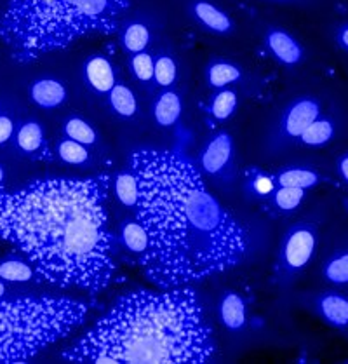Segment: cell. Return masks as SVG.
<instances>
[{
	"mask_svg": "<svg viewBox=\"0 0 348 364\" xmlns=\"http://www.w3.org/2000/svg\"><path fill=\"white\" fill-rule=\"evenodd\" d=\"M326 38L335 53L348 63V11L326 26Z\"/></svg>",
	"mask_w": 348,
	"mask_h": 364,
	"instance_id": "836d02e7",
	"label": "cell"
},
{
	"mask_svg": "<svg viewBox=\"0 0 348 364\" xmlns=\"http://www.w3.org/2000/svg\"><path fill=\"white\" fill-rule=\"evenodd\" d=\"M115 33L121 49L129 56L152 49L156 41V25L152 19L145 16L124 18Z\"/></svg>",
	"mask_w": 348,
	"mask_h": 364,
	"instance_id": "d6986e66",
	"label": "cell"
},
{
	"mask_svg": "<svg viewBox=\"0 0 348 364\" xmlns=\"http://www.w3.org/2000/svg\"><path fill=\"white\" fill-rule=\"evenodd\" d=\"M110 191L114 192L115 199H117V203L121 204L122 208H126L127 211L136 215L138 199H139V185H138L136 173L131 169V166H127L126 169H122V171L115 174V178L112 180Z\"/></svg>",
	"mask_w": 348,
	"mask_h": 364,
	"instance_id": "4dcf8cb0",
	"label": "cell"
},
{
	"mask_svg": "<svg viewBox=\"0 0 348 364\" xmlns=\"http://www.w3.org/2000/svg\"><path fill=\"white\" fill-rule=\"evenodd\" d=\"M4 180H6V169H4V166L0 164V188H2Z\"/></svg>",
	"mask_w": 348,
	"mask_h": 364,
	"instance_id": "f35d334b",
	"label": "cell"
},
{
	"mask_svg": "<svg viewBox=\"0 0 348 364\" xmlns=\"http://www.w3.org/2000/svg\"><path fill=\"white\" fill-rule=\"evenodd\" d=\"M129 166L139 185L136 216L150 239L139 267L150 282L161 289L190 286L244 260L246 230L212 196L192 161L145 146L131 154Z\"/></svg>",
	"mask_w": 348,
	"mask_h": 364,
	"instance_id": "6da1fadb",
	"label": "cell"
},
{
	"mask_svg": "<svg viewBox=\"0 0 348 364\" xmlns=\"http://www.w3.org/2000/svg\"><path fill=\"white\" fill-rule=\"evenodd\" d=\"M16 127V122H14V119L11 115L0 114V146L7 145L14 138Z\"/></svg>",
	"mask_w": 348,
	"mask_h": 364,
	"instance_id": "d590c367",
	"label": "cell"
},
{
	"mask_svg": "<svg viewBox=\"0 0 348 364\" xmlns=\"http://www.w3.org/2000/svg\"><path fill=\"white\" fill-rule=\"evenodd\" d=\"M216 340L200 298L190 286L119 298L61 358L96 364H202L214 359Z\"/></svg>",
	"mask_w": 348,
	"mask_h": 364,
	"instance_id": "3957f363",
	"label": "cell"
},
{
	"mask_svg": "<svg viewBox=\"0 0 348 364\" xmlns=\"http://www.w3.org/2000/svg\"><path fill=\"white\" fill-rule=\"evenodd\" d=\"M0 114H2V107H0Z\"/></svg>",
	"mask_w": 348,
	"mask_h": 364,
	"instance_id": "60d3db41",
	"label": "cell"
},
{
	"mask_svg": "<svg viewBox=\"0 0 348 364\" xmlns=\"http://www.w3.org/2000/svg\"><path fill=\"white\" fill-rule=\"evenodd\" d=\"M13 139L16 149L25 157L33 159V161H53L54 159L44 126L37 119H28L19 124Z\"/></svg>",
	"mask_w": 348,
	"mask_h": 364,
	"instance_id": "44dd1931",
	"label": "cell"
},
{
	"mask_svg": "<svg viewBox=\"0 0 348 364\" xmlns=\"http://www.w3.org/2000/svg\"><path fill=\"white\" fill-rule=\"evenodd\" d=\"M272 173L277 187H295L305 191L336 187L327 156H300Z\"/></svg>",
	"mask_w": 348,
	"mask_h": 364,
	"instance_id": "4fadbf2b",
	"label": "cell"
},
{
	"mask_svg": "<svg viewBox=\"0 0 348 364\" xmlns=\"http://www.w3.org/2000/svg\"><path fill=\"white\" fill-rule=\"evenodd\" d=\"M119 79L121 77H119L117 67L107 53H92L84 60L82 80L91 95L104 98Z\"/></svg>",
	"mask_w": 348,
	"mask_h": 364,
	"instance_id": "e0dca14e",
	"label": "cell"
},
{
	"mask_svg": "<svg viewBox=\"0 0 348 364\" xmlns=\"http://www.w3.org/2000/svg\"><path fill=\"white\" fill-rule=\"evenodd\" d=\"M187 14L206 33L216 37H232L237 33V23L232 14L212 0H188Z\"/></svg>",
	"mask_w": 348,
	"mask_h": 364,
	"instance_id": "2e32d148",
	"label": "cell"
},
{
	"mask_svg": "<svg viewBox=\"0 0 348 364\" xmlns=\"http://www.w3.org/2000/svg\"><path fill=\"white\" fill-rule=\"evenodd\" d=\"M30 102L42 110H60L68 103L70 91L67 82L60 77L44 75L35 79L28 86Z\"/></svg>",
	"mask_w": 348,
	"mask_h": 364,
	"instance_id": "7402d4cb",
	"label": "cell"
},
{
	"mask_svg": "<svg viewBox=\"0 0 348 364\" xmlns=\"http://www.w3.org/2000/svg\"><path fill=\"white\" fill-rule=\"evenodd\" d=\"M185 110L183 91L180 87L158 89L153 95L150 115L152 121L161 131H171L181 121Z\"/></svg>",
	"mask_w": 348,
	"mask_h": 364,
	"instance_id": "ffe728a7",
	"label": "cell"
},
{
	"mask_svg": "<svg viewBox=\"0 0 348 364\" xmlns=\"http://www.w3.org/2000/svg\"><path fill=\"white\" fill-rule=\"evenodd\" d=\"M54 157L61 162V164L70 166V168L77 169H92L98 164V152L89 149L86 145L73 141V139L61 136L56 139L54 145Z\"/></svg>",
	"mask_w": 348,
	"mask_h": 364,
	"instance_id": "f1b7e54d",
	"label": "cell"
},
{
	"mask_svg": "<svg viewBox=\"0 0 348 364\" xmlns=\"http://www.w3.org/2000/svg\"><path fill=\"white\" fill-rule=\"evenodd\" d=\"M110 176H53L0 188V239L18 247L42 281L98 293L114 279Z\"/></svg>",
	"mask_w": 348,
	"mask_h": 364,
	"instance_id": "7a4b0ae2",
	"label": "cell"
},
{
	"mask_svg": "<svg viewBox=\"0 0 348 364\" xmlns=\"http://www.w3.org/2000/svg\"><path fill=\"white\" fill-rule=\"evenodd\" d=\"M239 185H241L244 199L254 204L265 203L277 188L273 173L265 171L258 166H249L239 171Z\"/></svg>",
	"mask_w": 348,
	"mask_h": 364,
	"instance_id": "cb8c5ba5",
	"label": "cell"
},
{
	"mask_svg": "<svg viewBox=\"0 0 348 364\" xmlns=\"http://www.w3.org/2000/svg\"><path fill=\"white\" fill-rule=\"evenodd\" d=\"M119 246L124 253L133 257L138 263L145 258L150 250V239L145 227L139 222L138 216L131 213L129 216H124L119 223Z\"/></svg>",
	"mask_w": 348,
	"mask_h": 364,
	"instance_id": "d4e9b609",
	"label": "cell"
},
{
	"mask_svg": "<svg viewBox=\"0 0 348 364\" xmlns=\"http://www.w3.org/2000/svg\"><path fill=\"white\" fill-rule=\"evenodd\" d=\"M204 82L211 91L234 87L251 92L254 86L253 75L247 72L242 63L223 56H214L207 61V65L204 67Z\"/></svg>",
	"mask_w": 348,
	"mask_h": 364,
	"instance_id": "9a60e30c",
	"label": "cell"
},
{
	"mask_svg": "<svg viewBox=\"0 0 348 364\" xmlns=\"http://www.w3.org/2000/svg\"><path fill=\"white\" fill-rule=\"evenodd\" d=\"M193 164L204 180L211 181L222 191L234 187L239 181L237 146L234 134L223 127L209 134Z\"/></svg>",
	"mask_w": 348,
	"mask_h": 364,
	"instance_id": "30bf717a",
	"label": "cell"
},
{
	"mask_svg": "<svg viewBox=\"0 0 348 364\" xmlns=\"http://www.w3.org/2000/svg\"><path fill=\"white\" fill-rule=\"evenodd\" d=\"M0 279L6 282H40L33 263L19 251V255H9L0 260Z\"/></svg>",
	"mask_w": 348,
	"mask_h": 364,
	"instance_id": "1f68e13d",
	"label": "cell"
},
{
	"mask_svg": "<svg viewBox=\"0 0 348 364\" xmlns=\"http://www.w3.org/2000/svg\"><path fill=\"white\" fill-rule=\"evenodd\" d=\"M127 68L131 77L139 87L146 89L148 92L157 91L156 79H153V51H141L127 56Z\"/></svg>",
	"mask_w": 348,
	"mask_h": 364,
	"instance_id": "d6a6232c",
	"label": "cell"
},
{
	"mask_svg": "<svg viewBox=\"0 0 348 364\" xmlns=\"http://www.w3.org/2000/svg\"><path fill=\"white\" fill-rule=\"evenodd\" d=\"M348 139V98L338 95L324 108L322 114L303 131L291 149L303 156H324Z\"/></svg>",
	"mask_w": 348,
	"mask_h": 364,
	"instance_id": "9c48e42d",
	"label": "cell"
},
{
	"mask_svg": "<svg viewBox=\"0 0 348 364\" xmlns=\"http://www.w3.org/2000/svg\"><path fill=\"white\" fill-rule=\"evenodd\" d=\"M104 102H107L110 114L124 122L136 121L139 112H141L136 91L122 79H119L112 91L104 96Z\"/></svg>",
	"mask_w": 348,
	"mask_h": 364,
	"instance_id": "484cf974",
	"label": "cell"
},
{
	"mask_svg": "<svg viewBox=\"0 0 348 364\" xmlns=\"http://www.w3.org/2000/svg\"><path fill=\"white\" fill-rule=\"evenodd\" d=\"M7 291H9V289H7V282L0 279V300L7 296Z\"/></svg>",
	"mask_w": 348,
	"mask_h": 364,
	"instance_id": "74e56055",
	"label": "cell"
},
{
	"mask_svg": "<svg viewBox=\"0 0 348 364\" xmlns=\"http://www.w3.org/2000/svg\"><path fill=\"white\" fill-rule=\"evenodd\" d=\"M338 92L320 82L307 84L293 92L278 107L265 136V152L268 157H281L291 152L298 138L324 112Z\"/></svg>",
	"mask_w": 348,
	"mask_h": 364,
	"instance_id": "52a82bcc",
	"label": "cell"
},
{
	"mask_svg": "<svg viewBox=\"0 0 348 364\" xmlns=\"http://www.w3.org/2000/svg\"><path fill=\"white\" fill-rule=\"evenodd\" d=\"M84 35L115 33L129 9V0H72Z\"/></svg>",
	"mask_w": 348,
	"mask_h": 364,
	"instance_id": "5bb4252c",
	"label": "cell"
},
{
	"mask_svg": "<svg viewBox=\"0 0 348 364\" xmlns=\"http://www.w3.org/2000/svg\"><path fill=\"white\" fill-rule=\"evenodd\" d=\"M336 2H339V4H342V6L348 7V0H336Z\"/></svg>",
	"mask_w": 348,
	"mask_h": 364,
	"instance_id": "ab89813d",
	"label": "cell"
},
{
	"mask_svg": "<svg viewBox=\"0 0 348 364\" xmlns=\"http://www.w3.org/2000/svg\"><path fill=\"white\" fill-rule=\"evenodd\" d=\"M0 37L18 54L33 58L67 48L84 30L72 0H9Z\"/></svg>",
	"mask_w": 348,
	"mask_h": 364,
	"instance_id": "5b68a950",
	"label": "cell"
},
{
	"mask_svg": "<svg viewBox=\"0 0 348 364\" xmlns=\"http://www.w3.org/2000/svg\"><path fill=\"white\" fill-rule=\"evenodd\" d=\"M218 317L228 333H242L249 326V307L241 293L225 289L218 300Z\"/></svg>",
	"mask_w": 348,
	"mask_h": 364,
	"instance_id": "603a6c76",
	"label": "cell"
},
{
	"mask_svg": "<svg viewBox=\"0 0 348 364\" xmlns=\"http://www.w3.org/2000/svg\"><path fill=\"white\" fill-rule=\"evenodd\" d=\"M310 286H327L348 291V215L342 213L332 222L313 262Z\"/></svg>",
	"mask_w": 348,
	"mask_h": 364,
	"instance_id": "ba28073f",
	"label": "cell"
},
{
	"mask_svg": "<svg viewBox=\"0 0 348 364\" xmlns=\"http://www.w3.org/2000/svg\"><path fill=\"white\" fill-rule=\"evenodd\" d=\"M87 305L72 298L0 300V363H25L84 323Z\"/></svg>",
	"mask_w": 348,
	"mask_h": 364,
	"instance_id": "277c9868",
	"label": "cell"
},
{
	"mask_svg": "<svg viewBox=\"0 0 348 364\" xmlns=\"http://www.w3.org/2000/svg\"><path fill=\"white\" fill-rule=\"evenodd\" d=\"M345 213L342 199L335 193L317 197L282 232L272 279L281 291H291L307 277L319 255L324 237L336 218Z\"/></svg>",
	"mask_w": 348,
	"mask_h": 364,
	"instance_id": "8992f818",
	"label": "cell"
},
{
	"mask_svg": "<svg viewBox=\"0 0 348 364\" xmlns=\"http://www.w3.org/2000/svg\"><path fill=\"white\" fill-rule=\"evenodd\" d=\"M263 48L278 67L291 73L305 72L313 61L307 42L288 26L266 25L263 30Z\"/></svg>",
	"mask_w": 348,
	"mask_h": 364,
	"instance_id": "7c38bea8",
	"label": "cell"
},
{
	"mask_svg": "<svg viewBox=\"0 0 348 364\" xmlns=\"http://www.w3.org/2000/svg\"><path fill=\"white\" fill-rule=\"evenodd\" d=\"M239 105H241V92L239 89L225 87L216 89L211 92L206 103V119L212 127L227 124L237 114Z\"/></svg>",
	"mask_w": 348,
	"mask_h": 364,
	"instance_id": "4316f807",
	"label": "cell"
},
{
	"mask_svg": "<svg viewBox=\"0 0 348 364\" xmlns=\"http://www.w3.org/2000/svg\"><path fill=\"white\" fill-rule=\"evenodd\" d=\"M153 79L156 89L176 87L181 79V63L171 48H161L153 53Z\"/></svg>",
	"mask_w": 348,
	"mask_h": 364,
	"instance_id": "f546056e",
	"label": "cell"
},
{
	"mask_svg": "<svg viewBox=\"0 0 348 364\" xmlns=\"http://www.w3.org/2000/svg\"><path fill=\"white\" fill-rule=\"evenodd\" d=\"M326 156L330 159L336 188H339L348 196V139L339 146H336L335 150H331L330 154H326Z\"/></svg>",
	"mask_w": 348,
	"mask_h": 364,
	"instance_id": "e575fe53",
	"label": "cell"
},
{
	"mask_svg": "<svg viewBox=\"0 0 348 364\" xmlns=\"http://www.w3.org/2000/svg\"><path fill=\"white\" fill-rule=\"evenodd\" d=\"M295 301L303 311L348 338V291L327 286H308L296 293Z\"/></svg>",
	"mask_w": 348,
	"mask_h": 364,
	"instance_id": "8fae6325",
	"label": "cell"
},
{
	"mask_svg": "<svg viewBox=\"0 0 348 364\" xmlns=\"http://www.w3.org/2000/svg\"><path fill=\"white\" fill-rule=\"evenodd\" d=\"M266 2L282 4V6H295V7H313V6H319L322 0H266Z\"/></svg>",
	"mask_w": 348,
	"mask_h": 364,
	"instance_id": "8d00e7d4",
	"label": "cell"
},
{
	"mask_svg": "<svg viewBox=\"0 0 348 364\" xmlns=\"http://www.w3.org/2000/svg\"><path fill=\"white\" fill-rule=\"evenodd\" d=\"M319 191H305L295 187H277L272 196L261 204L270 218H293L317 199Z\"/></svg>",
	"mask_w": 348,
	"mask_h": 364,
	"instance_id": "ac0fdd59",
	"label": "cell"
},
{
	"mask_svg": "<svg viewBox=\"0 0 348 364\" xmlns=\"http://www.w3.org/2000/svg\"><path fill=\"white\" fill-rule=\"evenodd\" d=\"M61 136L73 139L80 145H86L89 149L96 150V152L103 149V138L98 127L87 117H84L82 114H77V112L68 114L63 119V122H61Z\"/></svg>",
	"mask_w": 348,
	"mask_h": 364,
	"instance_id": "83f0119b",
	"label": "cell"
}]
</instances>
